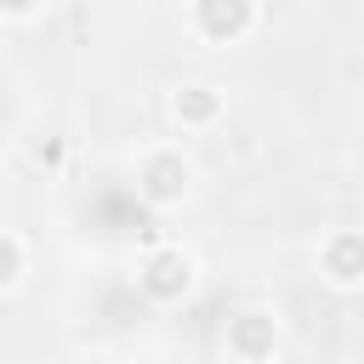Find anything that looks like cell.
Segmentation results:
<instances>
[{
  "label": "cell",
  "instance_id": "3",
  "mask_svg": "<svg viewBox=\"0 0 364 364\" xmlns=\"http://www.w3.org/2000/svg\"><path fill=\"white\" fill-rule=\"evenodd\" d=\"M136 193H142L148 205H176V199L188 193V165H182V154H154V159L142 165V176H136Z\"/></svg>",
  "mask_w": 364,
  "mask_h": 364
},
{
  "label": "cell",
  "instance_id": "6",
  "mask_svg": "<svg viewBox=\"0 0 364 364\" xmlns=\"http://www.w3.org/2000/svg\"><path fill=\"white\" fill-rule=\"evenodd\" d=\"M171 108H176L182 125H210V119L222 114V91H216V85H182V91L171 97Z\"/></svg>",
  "mask_w": 364,
  "mask_h": 364
},
{
  "label": "cell",
  "instance_id": "4",
  "mask_svg": "<svg viewBox=\"0 0 364 364\" xmlns=\"http://www.w3.org/2000/svg\"><path fill=\"white\" fill-rule=\"evenodd\" d=\"M273 341H279V330H273V318H267V313H256V307H250V313H239V318L228 324V347H233L245 364L267 358V353H273Z\"/></svg>",
  "mask_w": 364,
  "mask_h": 364
},
{
  "label": "cell",
  "instance_id": "1",
  "mask_svg": "<svg viewBox=\"0 0 364 364\" xmlns=\"http://www.w3.org/2000/svg\"><path fill=\"white\" fill-rule=\"evenodd\" d=\"M136 284H142V296H154V301H182V296L193 290V256L176 250V245H159V250H148Z\"/></svg>",
  "mask_w": 364,
  "mask_h": 364
},
{
  "label": "cell",
  "instance_id": "7",
  "mask_svg": "<svg viewBox=\"0 0 364 364\" xmlns=\"http://www.w3.org/2000/svg\"><path fill=\"white\" fill-rule=\"evenodd\" d=\"M17 273H23V245H17L11 233H0V290L17 284Z\"/></svg>",
  "mask_w": 364,
  "mask_h": 364
},
{
  "label": "cell",
  "instance_id": "5",
  "mask_svg": "<svg viewBox=\"0 0 364 364\" xmlns=\"http://www.w3.org/2000/svg\"><path fill=\"white\" fill-rule=\"evenodd\" d=\"M324 273L330 284H364V233H336L324 245Z\"/></svg>",
  "mask_w": 364,
  "mask_h": 364
},
{
  "label": "cell",
  "instance_id": "2",
  "mask_svg": "<svg viewBox=\"0 0 364 364\" xmlns=\"http://www.w3.org/2000/svg\"><path fill=\"white\" fill-rule=\"evenodd\" d=\"M250 23H256V6H250V0H199V6H193V28H199L205 40H216V46L239 40Z\"/></svg>",
  "mask_w": 364,
  "mask_h": 364
}]
</instances>
